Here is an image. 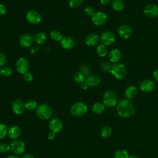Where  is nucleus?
Returning <instances> with one entry per match:
<instances>
[{
    "label": "nucleus",
    "instance_id": "f257e3e1",
    "mask_svg": "<svg viewBox=\"0 0 158 158\" xmlns=\"http://www.w3.org/2000/svg\"><path fill=\"white\" fill-rule=\"evenodd\" d=\"M117 114L123 118H128L133 116L136 111L135 105L128 99H122L116 105Z\"/></svg>",
    "mask_w": 158,
    "mask_h": 158
},
{
    "label": "nucleus",
    "instance_id": "f03ea898",
    "mask_svg": "<svg viewBox=\"0 0 158 158\" xmlns=\"http://www.w3.org/2000/svg\"><path fill=\"white\" fill-rule=\"evenodd\" d=\"M36 114L39 118L48 120L52 117V110L47 104L42 103L38 105V107L36 109Z\"/></svg>",
    "mask_w": 158,
    "mask_h": 158
},
{
    "label": "nucleus",
    "instance_id": "7ed1b4c3",
    "mask_svg": "<svg viewBox=\"0 0 158 158\" xmlns=\"http://www.w3.org/2000/svg\"><path fill=\"white\" fill-rule=\"evenodd\" d=\"M103 104L107 107L115 106L118 103V96L117 93L112 90L106 91L103 95Z\"/></svg>",
    "mask_w": 158,
    "mask_h": 158
},
{
    "label": "nucleus",
    "instance_id": "20e7f679",
    "mask_svg": "<svg viewBox=\"0 0 158 158\" xmlns=\"http://www.w3.org/2000/svg\"><path fill=\"white\" fill-rule=\"evenodd\" d=\"M110 73L115 78L122 80L126 75L127 69L123 64L117 62L112 65Z\"/></svg>",
    "mask_w": 158,
    "mask_h": 158
},
{
    "label": "nucleus",
    "instance_id": "39448f33",
    "mask_svg": "<svg viewBox=\"0 0 158 158\" xmlns=\"http://www.w3.org/2000/svg\"><path fill=\"white\" fill-rule=\"evenodd\" d=\"M88 110L87 106L83 102H77L73 104L70 109L72 115L76 117H81L85 115Z\"/></svg>",
    "mask_w": 158,
    "mask_h": 158
},
{
    "label": "nucleus",
    "instance_id": "423d86ee",
    "mask_svg": "<svg viewBox=\"0 0 158 158\" xmlns=\"http://www.w3.org/2000/svg\"><path fill=\"white\" fill-rule=\"evenodd\" d=\"M116 38L115 35L110 31H104L100 36L101 44L106 46H110L115 43Z\"/></svg>",
    "mask_w": 158,
    "mask_h": 158
},
{
    "label": "nucleus",
    "instance_id": "0eeeda50",
    "mask_svg": "<svg viewBox=\"0 0 158 158\" xmlns=\"http://www.w3.org/2000/svg\"><path fill=\"white\" fill-rule=\"evenodd\" d=\"M15 69L19 73L22 75L28 72L30 69V62L25 57H20L16 61Z\"/></svg>",
    "mask_w": 158,
    "mask_h": 158
},
{
    "label": "nucleus",
    "instance_id": "6e6552de",
    "mask_svg": "<svg viewBox=\"0 0 158 158\" xmlns=\"http://www.w3.org/2000/svg\"><path fill=\"white\" fill-rule=\"evenodd\" d=\"M10 150L15 155L22 154L25 151V144L23 141L19 139L12 140L10 144Z\"/></svg>",
    "mask_w": 158,
    "mask_h": 158
},
{
    "label": "nucleus",
    "instance_id": "1a4fd4ad",
    "mask_svg": "<svg viewBox=\"0 0 158 158\" xmlns=\"http://www.w3.org/2000/svg\"><path fill=\"white\" fill-rule=\"evenodd\" d=\"M26 19L30 23L37 25L42 21V16L38 11L31 10L27 12L26 14Z\"/></svg>",
    "mask_w": 158,
    "mask_h": 158
},
{
    "label": "nucleus",
    "instance_id": "9d476101",
    "mask_svg": "<svg viewBox=\"0 0 158 158\" xmlns=\"http://www.w3.org/2000/svg\"><path fill=\"white\" fill-rule=\"evenodd\" d=\"M91 20L96 25H103L107 22V16L105 13L101 11H98L95 12L91 17Z\"/></svg>",
    "mask_w": 158,
    "mask_h": 158
},
{
    "label": "nucleus",
    "instance_id": "9b49d317",
    "mask_svg": "<svg viewBox=\"0 0 158 158\" xmlns=\"http://www.w3.org/2000/svg\"><path fill=\"white\" fill-rule=\"evenodd\" d=\"M144 15L149 18L158 17V6L154 4H149L145 6L143 9Z\"/></svg>",
    "mask_w": 158,
    "mask_h": 158
},
{
    "label": "nucleus",
    "instance_id": "f8f14e48",
    "mask_svg": "<svg viewBox=\"0 0 158 158\" xmlns=\"http://www.w3.org/2000/svg\"><path fill=\"white\" fill-rule=\"evenodd\" d=\"M12 109L13 112L15 114L21 115L24 112L25 110L26 109L25 106V102H23V101L21 99H17L13 101L12 104Z\"/></svg>",
    "mask_w": 158,
    "mask_h": 158
},
{
    "label": "nucleus",
    "instance_id": "ddd939ff",
    "mask_svg": "<svg viewBox=\"0 0 158 158\" xmlns=\"http://www.w3.org/2000/svg\"><path fill=\"white\" fill-rule=\"evenodd\" d=\"M62 127L63 123L60 119L57 118H53L49 120V128L51 131H52L55 133H59L62 130Z\"/></svg>",
    "mask_w": 158,
    "mask_h": 158
},
{
    "label": "nucleus",
    "instance_id": "4468645a",
    "mask_svg": "<svg viewBox=\"0 0 158 158\" xmlns=\"http://www.w3.org/2000/svg\"><path fill=\"white\" fill-rule=\"evenodd\" d=\"M34 41V37L30 34L25 33L20 36L19 38V44L23 48H29L30 47Z\"/></svg>",
    "mask_w": 158,
    "mask_h": 158
},
{
    "label": "nucleus",
    "instance_id": "2eb2a0df",
    "mask_svg": "<svg viewBox=\"0 0 158 158\" xmlns=\"http://www.w3.org/2000/svg\"><path fill=\"white\" fill-rule=\"evenodd\" d=\"M118 35L122 39H128L132 35V29L128 25H122L118 29Z\"/></svg>",
    "mask_w": 158,
    "mask_h": 158
},
{
    "label": "nucleus",
    "instance_id": "dca6fc26",
    "mask_svg": "<svg viewBox=\"0 0 158 158\" xmlns=\"http://www.w3.org/2000/svg\"><path fill=\"white\" fill-rule=\"evenodd\" d=\"M155 87L154 81L149 79H146L143 80L139 85V89L141 91L144 93L151 92Z\"/></svg>",
    "mask_w": 158,
    "mask_h": 158
},
{
    "label": "nucleus",
    "instance_id": "f3484780",
    "mask_svg": "<svg viewBox=\"0 0 158 158\" xmlns=\"http://www.w3.org/2000/svg\"><path fill=\"white\" fill-rule=\"evenodd\" d=\"M60 42L62 47L67 50H70L73 49L75 45V40L69 36H64Z\"/></svg>",
    "mask_w": 158,
    "mask_h": 158
},
{
    "label": "nucleus",
    "instance_id": "a211bd4d",
    "mask_svg": "<svg viewBox=\"0 0 158 158\" xmlns=\"http://www.w3.org/2000/svg\"><path fill=\"white\" fill-rule=\"evenodd\" d=\"M20 134H21V130L18 126L13 125V126H11L8 129L7 136L10 139L12 140L17 139L20 137Z\"/></svg>",
    "mask_w": 158,
    "mask_h": 158
},
{
    "label": "nucleus",
    "instance_id": "6ab92c4d",
    "mask_svg": "<svg viewBox=\"0 0 158 158\" xmlns=\"http://www.w3.org/2000/svg\"><path fill=\"white\" fill-rule=\"evenodd\" d=\"M99 38L95 33H91L87 35L85 39V43L88 46H94L98 44Z\"/></svg>",
    "mask_w": 158,
    "mask_h": 158
},
{
    "label": "nucleus",
    "instance_id": "aec40b11",
    "mask_svg": "<svg viewBox=\"0 0 158 158\" xmlns=\"http://www.w3.org/2000/svg\"><path fill=\"white\" fill-rule=\"evenodd\" d=\"M122 56V54H121V51L120 49H117V48H114L112 49L109 54V60L114 64L117 63Z\"/></svg>",
    "mask_w": 158,
    "mask_h": 158
},
{
    "label": "nucleus",
    "instance_id": "412c9836",
    "mask_svg": "<svg viewBox=\"0 0 158 158\" xmlns=\"http://www.w3.org/2000/svg\"><path fill=\"white\" fill-rule=\"evenodd\" d=\"M88 86H96L98 85L101 82V79L99 77V76L93 74V75H89L86 77L85 81Z\"/></svg>",
    "mask_w": 158,
    "mask_h": 158
},
{
    "label": "nucleus",
    "instance_id": "4be33fe9",
    "mask_svg": "<svg viewBox=\"0 0 158 158\" xmlns=\"http://www.w3.org/2000/svg\"><path fill=\"white\" fill-rule=\"evenodd\" d=\"M138 94V89L136 86L131 85L128 86L125 91V94L128 99H132L135 98Z\"/></svg>",
    "mask_w": 158,
    "mask_h": 158
},
{
    "label": "nucleus",
    "instance_id": "5701e85b",
    "mask_svg": "<svg viewBox=\"0 0 158 158\" xmlns=\"http://www.w3.org/2000/svg\"><path fill=\"white\" fill-rule=\"evenodd\" d=\"M48 40L47 35L45 33L40 31L35 34L34 36V41L39 44H43L46 42Z\"/></svg>",
    "mask_w": 158,
    "mask_h": 158
},
{
    "label": "nucleus",
    "instance_id": "b1692460",
    "mask_svg": "<svg viewBox=\"0 0 158 158\" xmlns=\"http://www.w3.org/2000/svg\"><path fill=\"white\" fill-rule=\"evenodd\" d=\"M93 112H94L96 114H100L103 112V111L105 109V106L103 103L97 102H95L91 107Z\"/></svg>",
    "mask_w": 158,
    "mask_h": 158
},
{
    "label": "nucleus",
    "instance_id": "393cba45",
    "mask_svg": "<svg viewBox=\"0 0 158 158\" xmlns=\"http://www.w3.org/2000/svg\"><path fill=\"white\" fill-rule=\"evenodd\" d=\"M125 3L123 0H113L112 2V7L116 11H120L123 9Z\"/></svg>",
    "mask_w": 158,
    "mask_h": 158
},
{
    "label": "nucleus",
    "instance_id": "a878e982",
    "mask_svg": "<svg viewBox=\"0 0 158 158\" xmlns=\"http://www.w3.org/2000/svg\"><path fill=\"white\" fill-rule=\"evenodd\" d=\"M96 54L99 57H105L107 54V49L106 46L102 44L98 45L96 49Z\"/></svg>",
    "mask_w": 158,
    "mask_h": 158
},
{
    "label": "nucleus",
    "instance_id": "bb28decb",
    "mask_svg": "<svg viewBox=\"0 0 158 158\" xmlns=\"http://www.w3.org/2000/svg\"><path fill=\"white\" fill-rule=\"evenodd\" d=\"M114 158H129V154L127 150L120 149L115 151L114 155Z\"/></svg>",
    "mask_w": 158,
    "mask_h": 158
},
{
    "label": "nucleus",
    "instance_id": "cd10ccee",
    "mask_svg": "<svg viewBox=\"0 0 158 158\" xmlns=\"http://www.w3.org/2000/svg\"><path fill=\"white\" fill-rule=\"evenodd\" d=\"M50 37L55 41H60L63 38V36L59 30H53L50 32Z\"/></svg>",
    "mask_w": 158,
    "mask_h": 158
},
{
    "label": "nucleus",
    "instance_id": "c85d7f7f",
    "mask_svg": "<svg viewBox=\"0 0 158 158\" xmlns=\"http://www.w3.org/2000/svg\"><path fill=\"white\" fill-rule=\"evenodd\" d=\"M25 106L27 110L31 111L36 109L38 107V104L36 101L33 99H28L25 102Z\"/></svg>",
    "mask_w": 158,
    "mask_h": 158
},
{
    "label": "nucleus",
    "instance_id": "c756f323",
    "mask_svg": "<svg viewBox=\"0 0 158 158\" xmlns=\"http://www.w3.org/2000/svg\"><path fill=\"white\" fill-rule=\"evenodd\" d=\"M12 69L10 66H7L4 65L2 67L1 69V75H2L4 77H10L12 73Z\"/></svg>",
    "mask_w": 158,
    "mask_h": 158
},
{
    "label": "nucleus",
    "instance_id": "7c9ffc66",
    "mask_svg": "<svg viewBox=\"0 0 158 158\" xmlns=\"http://www.w3.org/2000/svg\"><path fill=\"white\" fill-rule=\"evenodd\" d=\"M85 76L80 71L77 72L73 77V79L75 80V81L77 83L81 84V83L84 82L85 81Z\"/></svg>",
    "mask_w": 158,
    "mask_h": 158
},
{
    "label": "nucleus",
    "instance_id": "2f4dec72",
    "mask_svg": "<svg viewBox=\"0 0 158 158\" xmlns=\"http://www.w3.org/2000/svg\"><path fill=\"white\" fill-rule=\"evenodd\" d=\"M112 131V128L109 126L106 125V126L102 127V128L101 130V136L103 138H108L109 136H110L111 135Z\"/></svg>",
    "mask_w": 158,
    "mask_h": 158
},
{
    "label": "nucleus",
    "instance_id": "473e14b6",
    "mask_svg": "<svg viewBox=\"0 0 158 158\" xmlns=\"http://www.w3.org/2000/svg\"><path fill=\"white\" fill-rule=\"evenodd\" d=\"M7 126L4 123H0V139L4 138L7 135Z\"/></svg>",
    "mask_w": 158,
    "mask_h": 158
},
{
    "label": "nucleus",
    "instance_id": "72a5a7b5",
    "mask_svg": "<svg viewBox=\"0 0 158 158\" xmlns=\"http://www.w3.org/2000/svg\"><path fill=\"white\" fill-rule=\"evenodd\" d=\"M83 0H69V4L72 8H77L80 6Z\"/></svg>",
    "mask_w": 158,
    "mask_h": 158
},
{
    "label": "nucleus",
    "instance_id": "f704fd0d",
    "mask_svg": "<svg viewBox=\"0 0 158 158\" xmlns=\"http://www.w3.org/2000/svg\"><path fill=\"white\" fill-rule=\"evenodd\" d=\"M10 150V144H8L6 143H2L0 144V152L2 154H6Z\"/></svg>",
    "mask_w": 158,
    "mask_h": 158
},
{
    "label": "nucleus",
    "instance_id": "c9c22d12",
    "mask_svg": "<svg viewBox=\"0 0 158 158\" xmlns=\"http://www.w3.org/2000/svg\"><path fill=\"white\" fill-rule=\"evenodd\" d=\"M101 67L102 70L105 71L106 72H110V73L112 65H110V64L109 62H103L101 65Z\"/></svg>",
    "mask_w": 158,
    "mask_h": 158
},
{
    "label": "nucleus",
    "instance_id": "e433bc0d",
    "mask_svg": "<svg viewBox=\"0 0 158 158\" xmlns=\"http://www.w3.org/2000/svg\"><path fill=\"white\" fill-rule=\"evenodd\" d=\"M23 80L27 81V82H31L33 81V75L30 72H27L23 74Z\"/></svg>",
    "mask_w": 158,
    "mask_h": 158
},
{
    "label": "nucleus",
    "instance_id": "4c0bfd02",
    "mask_svg": "<svg viewBox=\"0 0 158 158\" xmlns=\"http://www.w3.org/2000/svg\"><path fill=\"white\" fill-rule=\"evenodd\" d=\"M84 12L87 15H89V16H93V14L95 13L94 12V9H93V7L91 6H86L85 9H84Z\"/></svg>",
    "mask_w": 158,
    "mask_h": 158
},
{
    "label": "nucleus",
    "instance_id": "58836bf2",
    "mask_svg": "<svg viewBox=\"0 0 158 158\" xmlns=\"http://www.w3.org/2000/svg\"><path fill=\"white\" fill-rule=\"evenodd\" d=\"M80 72H81L85 76H88L89 75V69L88 66L82 65L80 68Z\"/></svg>",
    "mask_w": 158,
    "mask_h": 158
},
{
    "label": "nucleus",
    "instance_id": "ea45409f",
    "mask_svg": "<svg viewBox=\"0 0 158 158\" xmlns=\"http://www.w3.org/2000/svg\"><path fill=\"white\" fill-rule=\"evenodd\" d=\"M6 61L7 59L6 55L4 53L0 52V67L4 66V65L6 63Z\"/></svg>",
    "mask_w": 158,
    "mask_h": 158
},
{
    "label": "nucleus",
    "instance_id": "a19ab883",
    "mask_svg": "<svg viewBox=\"0 0 158 158\" xmlns=\"http://www.w3.org/2000/svg\"><path fill=\"white\" fill-rule=\"evenodd\" d=\"M7 11V7L2 4H0V15H4Z\"/></svg>",
    "mask_w": 158,
    "mask_h": 158
},
{
    "label": "nucleus",
    "instance_id": "79ce46f5",
    "mask_svg": "<svg viewBox=\"0 0 158 158\" xmlns=\"http://www.w3.org/2000/svg\"><path fill=\"white\" fill-rule=\"evenodd\" d=\"M47 137H48V139H49V140H52V139H54L55 138V137H56V133H54V132H52V131H50V132L48 133V135H47Z\"/></svg>",
    "mask_w": 158,
    "mask_h": 158
},
{
    "label": "nucleus",
    "instance_id": "37998d69",
    "mask_svg": "<svg viewBox=\"0 0 158 158\" xmlns=\"http://www.w3.org/2000/svg\"><path fill=\"white\" fill-rule=\"evenodd\" d=\"M88 85H87V83L85 81H84L80 84V88L83 90L86 89L88 88Z\"/></svg>",
    "mask_w": 158,
    "mask_h": 158
},
{
    "label": "nucleus",
    "instance_id": "c03bdc74",
    "mask_svg": "<svg viewBox=\"0 0 158 158\" xmlns=\"http://www.w3.org/2000/svg\"><path fill=\"white\" fill-rule=\"evenodd\" d=\"M153 77L156 81H158V69L156 70L153 72Z\"/></svg>",
    "mask_w": 158,
    "mask_h": 158
},
{
    "label": "nucleus",
    "instance_id": "a18cd8bd",
    "mask_svg": "<svg viewBox=\"0 0 158 158\" xmlns=\"http://www.w3.org/2000/svg\"><path fill=\"white\" fill-rule=\"evenodd\" d=\"M100 2L102 5L106 6V5H108L110 3V0H100Z\"/></svg>",
    "mask_w": 158,
    "mask_h": 158
},
{
    "label": "nucleus",
    "instance_id": "49530a36",
    "mask_svg": "<svg viewBox=\"0 0 158 158\" xmlns=\"http://www.w3.org/2000/svg\"><path fill=\"white\" fill-rule=\"evenodd\" d=\"M22 158H34V156L31 154H26L23 155Z\"/></svg>",
    "mask_w": 158,
    "mask_h": 158
},
{
    "label": "nucleus",
    "instance_id": "de8ad7c7",
    "mask_svg": "<svg viewBox=\"0 0 158 158\" xmlns=\"http://www.w3.org/2000/svg\"><path fill=\"white\" fill-rule=\"evenodd\" d=\"M5 158H21L19 156H14V155H10V156H6Z\"/></svg>",
    "mask_w": 158,
    "mask_h": 158
},
{
    "label": "nucleus",
    "instance_id": "09e8293b",
    "mask_svg": "<svg viewBox=\"0 0 158 158\" xmlns=\"http://www.w3.org/2000/svg\"><path fill=\"white\" fill-rule=\"evenodd\" d=\"M129 158H139V156H138L137 155L132 154V155L129 156Z\"/></svg>",
    "mask_w": 158,
    "mask_h": 158
},
{
    "label": "nucleus",
    "instance_id": "8fccbe9b",
    "mask_svg": "<svg viewBox=\"0 0 158 158\" xmlns=\"http://www.w3.org/2000/svg\"><path fill=\"white\" fill-rule=\"evenodd\" d=\"M1 76V69H0V77Z\"/></svg>",
    "mask_w": 158,
    "mask_h": 158
}]
</instances>
